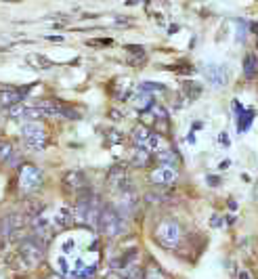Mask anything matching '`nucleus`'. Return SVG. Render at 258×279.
I'll return each instance as SVG.
<instances>
[{
	"label": "nucleus",
	"instance_id": "obj_1",
	"mask_svg": "<svg viewBox=\"0 0 258 279\" xmlns=\"http://www.w3.org/2000/svg\"><path fill=\"white\" fill-rule=\"evenodd\" d=\"M46 243H42L40 239H36L34 235H27L19 241V248H17V258H19V264H21L23 271H32L36 269L40 262L44 260L46 256Z\"/></svg>",
	"mask_w": 258,
	"mask_h": 279
},
{
	"label": "nucleus",
	"instance_id": "obj_2",
	"mask_svg": "<svg viewBox=\"0 0 258 279\" xmlns=\"http://www.w3.org/2000/svg\"><path fill=\"white\" fill-rule=\"evenodd\" d=\"M99 231L109 237V239H116L120 237L124 231V216L116 210L114 206H105L101 212V219H99Z\"/></svg>",
	"mask_w": 258,
	"mask_h": 279
},
{
	"label": "nucleus",
	"instance_id": "obj_3",
	"mask_svg": "<svg viewBox=\"0 0 258 279\" xmlns=\"http://www.w3.org/2000/svg\"><path fill=\"white\" fill-rule=\"evenodd\" d=\"M180 235H183V233H180L179 222L172 220V219H164V220L156 227V231H153L156 241H158L162 248H166V250H174V248H177L179 241H180Z\"/></svg>",
	"mask_w": 258,
	"mask_h": 279
},
{
	"label": "nucleus",
	"instance_id": "obj_4",
	"mask_svg": "<svg viewBox=\"0 0 258 279\" xmlns=\"http://www.w3.org/2000/svg\"><path fill=\"white\" fill-rule=\"evenodd\" d=\"M21 139L27 149L42 151L48 143V135L40 122H23L21 124Z\"/></svg>",
	"mask_w": 258,
	"mask_h": 279
},
{
	"label": "nucleus",
	"instance_id": "obj_5",
	"mask_svg": "<svg viewBox=\"0 0 258 279\" xmlns=\"http://www.w3.org/2000/svg\"><path fill=\"white\" fill-rule=\"evenodd\" d=\"M17 185L19 191L23 195H32L42 187V172L36 168L34 164H23L19 166V174H17Z\"/></svg>",
	"mask_w": 258,
	"mask_h": 279
},
{
	"label": "nucleus",
	"instance_id": "obj_6",
	"mask_svg": "<svg viewBox=\"0 0 258 279\" xmlns=\"http://www.w3.org/2000/svg\"><path fill=\"white\" fill-rule=\"evenodd\" d=\"M107 185L109 189H114L118 193H126L130 191V174H128V168L124 164H116L111 166L109 172H107Z\"/></svg>",
	"mask_w": 258,
	"mask_h": 279
},
{
	"label": "nucleus",
	"instance_id": "obj_7",
	"mask_svg": "<svg viewBox=\"0 0 258 279\" xmlns=\"http://www.w3.org/2000/svg\"><path fill=\"white\" fill-rule=\"evenodd\" d=\"M72 225H76V220H74V208L72 206H59L57 210H55L51 214V227H53V231L55 235L61 233V231H65V229H69Z\"/></svg>",
	"mask_w": 258,
	"mask_h": 279
},
{
	"label": "nucleus",
	"instance_id": "obj_8",
	"mask_svg": "<svg viewBox=\"0 0 258 279\" xmlns=\"http://www.w3.org/2000/svg\"><path fill=\"white\" fill-rule=\"evenodd\" d=\"M149 180L156 187H170L179 180V170L170 168V166H158L149 172Z\"/></svg>",
	"mask_w": 258,
	"mask_h": 279
},
{
	"label": "nucleus",
	"instance_id": "obj_9",
	"mask_svg": "<svg viewBox=\"0 0 258 279\" xmlns=\"http://www.w3.org/2000/svg\"><path fill=\"white\" fill-rule=\"evenodd\" d=\"M63 189L69 193H82L84 189H88V180H86V174L82 170H67L63 174Z\"/></svg>",
	"mask_w": 258,
	"mask_h": 279
},
{
	"label": "nucleus",
	"instance_id": "obj_10",
	"mask_svg": "<svg viewBox=\"0 0 258 279\" xmlns=\"http://www.w3.org/2000/svg\"><path fill=\"white\" fill-rule=\"evenodd\" d=\"M25 101V90L21 88H13V86H0V105H4L6 109L15 107L19 103Z\"/></svg>",
	"mask_w": 258,
	"mask_h": 279
},
{
	"label": "nucleus",
	"instance_id": "obj_11",
	"mask_svg": "<svg viewBox=\"0 0 258 279\" xmlns=\"http://www.w3.org/2000/svg\"><path fill=\"white\" fill-rule=\"evenodd\" d=\"M153 158L159 162V166H170V168H177V166H179V153L174 151L172 147H168V145L162 147L158 153H153Z\"/></svg>",
	"mask_w": 258,
	"mask_h": 279
},
{
	"label": "nucleus",
	"instance_id": "obj_12",
	"mask_svg": "<svg viewBox=\"0 0 258 279\" xmlns=\"http://www.w3.org/2000/svg\"><path fill=\"white\" fill-rule=\"evenodd\" d=\"M151 159H153V153H151V151H147V149H139V147L132 149L130 164L135 166V168H147Z\"/></svg>",
	"mask_w": 258,
	"mask_h": 279
},
{
	"label": "nucleus",
	"instance_id": "obj_13",
	"mask_svg": "<svg viewBox=\"0 0 258 279\" xmlns=\"http://www.w3.org/2000/svg\"><path fill=\"white\" fill-rule=\"evenodd\" d=\"M206 78L212 86H225L227 82V74H225V67L220 65H210L206 69Z\"/></svg>",
	"mask_w": 258,
	"mask_h": 279
},
{
	"label": "nucleus",
	"instance_id": "obj_14",
	"mask_svg": "<svg viewBox=\"0 0 258 279\" xmlns=\"http://www.w3.org/2000/svg\"><path fill=\"white\" fill-rule=\"evenodd\" d=\"M243 76L246 78H256L258 76V55L256 53H248L243 59Z\"/></svg>",
	"mask_w": 258,
	"mask_h": 279
},
{
	"label": "nucleus",
	"instance_id": "obj_15",
	"mask_svg": "<svg viewBox=\"0 0 258 279\" xmlns=\"http://www.w3.org/2000/svg\"><path fill=\"white\" fill-rule=\"evenodd\" d=\"M132 105H135L137 109H141V111H149L156 103H153V97L147 95V93H143V90H139V93L132 97Z\"/></svg>",
	"mask_w": 258,
	"mask_h": 279
},
{
	"label": "nucleus",
	"instance_id": "obj_16",
	"mask_svg": "<svg viewBox=\"0 0 258 279\" xmlns=\"http://www.w3.org/2000/svg\"><path fill=\"white\" fill-rule=\"evenodd\" d=\"M126 51L130 55V63H143L145 61V48L139 44H128Z\"/></svg>",
	"mask_w": 258,
	"mask_h": 279
},
{
	"label": "nucleus",
	"instance_id": "obj_17",
	"mask_svg": "<svg viewBox=\"0 0 258 279\" xmlns=\"http://www.w3.org/2000/svg\"><path fill=\"white\" fill-rule=\"evenodd\" d=\"M13 145L9 141H0V166H4L13 158Z\"/></svg>",
	"mask_w": 258,
	"mask_h": 279
},
{
	"label": "nucleus",
	"instance_id": "obj_18",
	"mask_svg": "<svg viewBox=\"0 0 258 279\" xmlns=\"http://www.w3.org/2000/svg\"><path fill=\"white\" fill-rule=\"evenodd\" d=\"M27 61H30V63H34L36 67H40V69H51V67H53V61L46 59L44 55H30V57H27Z\"/></svg>",
	"mask_w": 258,
	"mask_h": 279
},
{
	"label": "nucleus",
	"instance_id": "obj_19",
	"mask_svg": "<svg viewBox=\"0 0 258 279\" xmlns=\"http://www.w3.org/2000/svg\"><path fill=\"white\" fill-rule=\"evenodd\" d=\"M139 90H143V93H147V95H153V93H164L166 86L164 84H158V82H141Z\"/></svg>",
	"mask_w": 258,
	"mask_h": 279
},
{
	"label": "nucleus",
	"instance_id": "obj_20",
	"mask_svg": "<svg viewBox=\"0 0 258 279\" xmlns=\"http://www.w3.org/2000/svg\"><path fill=\"white\" fill-rule=\"evenodd\" d=\"M145 279H166V275L162 273V269L156 267V264H149L147 271H145Z\"/></svg>",
	"mask_w": 258,
	"mask_h": 279
},
{
	"label": "nucleus",
	"instance_id": "obj_21",
	"mask_svg": "<svg viewBox=\"0 0 258 279\" xmlns=\"http://www.w3.org/2000/svg\"><path fill=\"white\" fill-rule=\"evenodd\" d=\"M185 88H187V95H189V99H191V101L195 99V97H199V95H201V86H199V84H195V82H193V86H189V82H187V86H185Z\"/></svg>",
	"mask_w": 258,
	"mask_h": 279
},
{
	"label": "nucleus",
	"instance_id": "obj_22",
	"mask_svg": "<svg viewBox=\"0 0 258 279\" xmlns=\"http://www.w3.org/2000/svg\"><path fill=\"white\" fill-rule=\"evenodd\" d=\"M162 199H164V198H162L159 193H147V195H145V201H147V204H153V206L159 204Z\"/></svg>",
	"mask_w": 258,
	"mask_h": 279
},
{
	"label": "nucleus",
	"instance_id": "obj_23",
	"mask_svg": "<svg viewBox=\"0 0 258 279\" xmlns=\"http://www.w3.org/2000/svg\"><path fill=\"white\" fill-rule=\"evenodd\" d=\"M237 279H254V273L246 267H241L239 271H237Z\"/></svg>",
	"mask_w": 258,
	"mask_h": 279
},
{
	"label": "nucleus",
	"instance_id": "obj_24",
	"mask_svg": "<svg viewBox=\"0 0 258 279\" xmlns=\"http://www.w3.org/2000/svg\"><path fill=\"white\" fill-rule=\"evenodd\" d=\"M109 116H111V120H122V114H120V111H109Z\"/></svg>",
	"mask_w": 258,
	"mask_h": 279
},
{
	"label": "nucleus",
	"instance_id": "obj_25",
	"mask_svg": "<svg viewBox=\"0 0 258 279\" xmlns=\"http://www.w3.org/2000/svg\"><path fill=\"white\" fill-rule=\"evenodd\" d=\"M220 225H222L220 216H212V227H220Z\"/></svg>",
	"mask_w": 258,
	"mask_h": 279
},
{
	"label": "nucleus",
	"instance_id": "obj_26",
	"mask_svg": "<svg viewBox=\"0 0 258 279\" xmlns=\"http://www.w3.org/2000/svg\"><path fill=\"white\" fill-rule=\"evenodd\" d=\"M208 183H212V187H218V179H214V177H208Z\"/></svg>",
	"mask_w": 258,
	"mask_h": 279
},
{
	"label": "nucleus",
	"instance_id": "obj_27",
	"mask_svg": "<svg viewBox=\"0 0 258 279\" xmlns=\"http://www.w3.org/2000/svg\"><path fill=\"white\" fill-rule=\"evenodd\" d=\"M227 166H229V162L225 159V162H220V166H218V168H220V170H227Z\"/></svg>",
	"mask_w": 258,
	"mask_h": 279
}]
</instances>
